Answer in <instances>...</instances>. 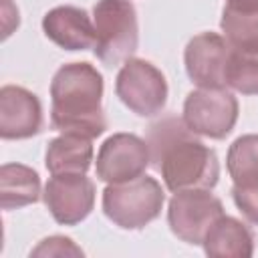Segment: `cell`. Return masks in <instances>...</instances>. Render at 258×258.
Returning <instances> with one entry per match:
<instances>
[{"label": "cell", "instance_id": "6da1fadb", "mask_svg": "<svg viewBox=\"0 0 258 258\" xmlns=\"http://www.w3.org/2000/svg\"><path fill=\"white\" fill-rule=\"evenodd\" d=\"M151 165L161 173L169 191L212 189L220 177L216 151L204 145L191 133L183 119L173 115L155 121L147 131Z\"/></svg>", "mask_w": 258, "mask_h": 258}, {"label": "cell", "instance_id": "7a4b0ae2", "mask_svg": "<svg viewBox=\"0 0 258 258\" xmlns=\"http://www.w3.org/2000/svg\"><path fill=\"white\" fill-rule=\"evenodd\" d=\"M103 77L91 62L62 64L50 83V125L60 133L95 139L105 133Z\"/></svg>", "mask_w": 258, "mask_h": 258}, {"label": "cell", "instance_id": "3957f363", "mask_svg": "<svg viewBox=\"0 0 258 258\" xmlns=\"http://www.w3.org/2000/svg\"><path fill=\"white\" fill-rule=\"evenodd\" d=\"M165 194L155 177L139 175L121 183H107L103 191L105 216L123 230H139L153 222L163 208Z\"/></svg>", "mask_w": 258, "mask_h": 258}, {"label": "cell", "instance_id": "277c9868", "mask_svg": "<svg viewBox=\"0 0 258 258\" xmlns=\"http://www.w3.org/2000/svg\"><path fill=\"white\" fill-rule=\"evenodd\" d=\"M95 56L107 67L131 58L139 42L137 12L129 0H99L93 8Z\"/></svg>", "mask_w": 258, "mask_h": 258}, {"label": "cell", "instance_id": "5b68a950", "mask_svg": "<svg viewBox=\"0 0 258 258\" xmlns=\"http://www.w3.org/2000/svg\"><path fill=\"white\" fill-rule=\"evenodd\" d=\"M185 127L208 139H224L238 121V99L226 87H198L183 101Z\"/></svg>", "mask_w": 258, "mask_h": 258}, {"label": "cell", "instance_id": "8992f818", "mask_svg": "<svg viewBox=\"0 0 258 258\" xmlns=\"http://www.w3.org/2000/svg\"><path fill=\"white\" fill-rule=\"evenodd\" d=\"M115 93L135 115L155 117L167 103V81L149 60L127 58L117 73Z\"/></svg>", "mask_w": 258, "mask_h": 258}, {"label": "cell", "instance_id": "52a82bcc", "mask_svg": "<svg viewBox=\"0 0 258 258\" xmlns=\"http://www.w3.org/2000/svg\"><path fill=\"white\" fill-rule=\"evenodd\" d=\"M222 214L224 206L210 189H179L169 200L167 224L181 242L202 244L206 232Z\"/></svg>", "mask_w": 258, "mask_h": 258}, {"label": "cell", "instance_id": "ba28073f", "mask_svg": "<svg viewBox=\"0 0 258 258\" xmlns=\"http://www.w3.org/2000/svg\"><path fill=\"white\" fill-rule=\"evenodd\" d=\"M151 163L149 145L135 133H113L97 153V177L105 183H121L145 173Z\"/></svg>", "mask_w": 258, "mask_h": 258}, {"label": "cell", "instance_id": "9c48e42d", "mask_svg": "<svg viewBox=\"0 0 258 258\" xmlns=\"http://www.w3.org/2000/svg\"><path fill=\"white\" fill-rule=\"evenodd\" d=\"M42 200L58 224L75 226L95 206V183L85 173H52L44 185Z\"/></svg>", "mask_w": 258, "mask_h": 258}, {"label": "cell", "instance_id": "30bf717a", "mask_svg": "<svg viewBox=\"0 0 258 258\" xmlns=\"http://www.w3.org/2000/svg\"><path fill=\"white\" fill-rule=\"evenodd\" d=\"M232 46L218 32H200L185 44L187 77L198 87H226V69Z\"/></svg>", "mask_w": 258, "mask_h": 258}, {"label": "cell", "instance_id": "8fae6325", "mask_svg": "<svg viewBox=\"0 0 258 258\" xmlns=\"http://www.w3.org/2000/svg\"><path fill=\"white\" fill-rule=\"evenodd\" d=\"M42 129V105L38 97L18 85L0 89V137L28 139Z\"/></svg>", "mask_w": 258, "mask_h": 258}, {"label": "cell", "instance_id": "7c38bea8", "mask_svg": "<svg viewBox=\"0 0 258 258\" xmlns=\"http://www.w3.org/2000/svg\"><path fill=\"white\" fill-rule=\"evenodd\" d=\"M44 36L64 50H87L95 46V24L87 10L56 6L42 18Z\"/></svg>", "mask_w": 258, "mask_h": 258}, {"label": "cell", "instance_id": "4fadbf2b", "mask_svg": "<svg viewBox=\"0 0 258 258\" xmlns=\"http://www.w3.org/2000/svg\"><path fill=\"white\" fill-rule=\"evenodd\" d=\"M202 246L204 252L214 258H250L254 238L240 220L222 214L206 232Z\"/></svg>", "mask_w": 258, "mask_h": 258}, {"label": "cell", "instance_id": "5bb4252c", "mask_svg": "<svg viewBox=\"0 0 258 258\" xmlns=\"http://www.w3.org/2000/svg\"><path fill=\"white\" fill-rule=\"evenodd\" d=\"M93 139L75 135V133H62L54 137L44 155V165L50 173H87L93 163Z\"/></svg>", "mask_w": 258, "mask_h": 258}, {"label": "cell", "instance_id": "9a60e30c", "mask_svg": "<svg viewBox=\"0 0 258 258\" xmlns=\"http://www.w3.org/2000/svg\"><path fill=\"white\" fill-rule=\"evenodd\" d=\"M38 173L22 163H4L0 167V206L2 210H16L40 200Z\"/></svg>", "mask_w": 258, "mask_h": 258}, {"label": "cell", "instance_id": "2e32d148", "mask_svg": "<svg viewBox=\"0 0 258 258\" xmlns=\"http://www.w3.org/2000/svg\"><path fill=\"white\" fill-rule=\"evenodd\" d=\"M220 26L232 48L258 54V10H236L226 6Z\"/></svg>", "mask_w": 258, "mask_h": 258}, {"label": "cell", "instance_id": "e0dca14e", "mask_svg": "<svg viewBox=\"0 0 258 258\" xmlns=\"http://www.w3.org/2000/svg\"><path fill=\"white\" fill-rule=\"evenodd\" d=\"M228 173L234 185H248L258 181V135L238 137L226 157Z\"/></svg>", "mask_w": 258, "mask_h": 258}, {"label": "cell", "instance_id": "ac0fdd59", "mask_svg": "<svg viewBox=\"0 0 258 258\" xmlns=\"http://www.w3.org/2000/svg\"><path fill=\"white\" fill-rule=\"evenodd\" d=\"M226 87L242 95H258V54L232 48L226 69Z\"/></svg>", "mask_w": 258, "mask_h": 258}, {"label": "cell", "instance_id": "d6986e66", "mask_svg": "<svg viewBox=\"0 0 258 258\" xmlns=\"http://www.w3.org/2000/svg\"><path fill=\"white\" fill-rule=\"evenodd\" d=\"M232 198L236 208L242 212V216L258 226V181L248 183V185H234L232 187Z\"/></svg>", "mask_w": 258, "mask_h": 258}, {"label": "cell", "instance_id": "ffe728a7", "mask_svg": "<svg viewBox=\"0 0 258 258\" xmlns=\"http://www.w3.org/2000/svg\"><path fill=\"white\" fill-rule=\"evenodd\" d=\"M30 256H83V250L67 236H48L30 250Z\"/></svg>", "mask_w": 258, "mask_h": 258}, {"label": "cell", "instance_id": "44dd1931", "mask_svg": "<svg viewBox=\"0 0 258 258\" xmlns=\"http://www.w3.org/2000/svg\"><path fill=\"white\" fill-rule=\"evenodd\" d=\"M20 24L18 8L14 6L12 0H2V38L6 40Z\"/></svg>", "mask_w": 258, "mask_h": 258}, {"label": "cell", "instance_id": "7402d4cb", "mask_svg": "<svg viewBox=\"0 0 258 258\" xmlns=\"http://www.w3.org/2000/svg\"><path fill=\"white\" fill-rule=\"evenodd\" d=\"M226 6L236 10H258V0H228Z\"/></svg>", "mask_w": 258, "mask_h": 258}]
</instances>
